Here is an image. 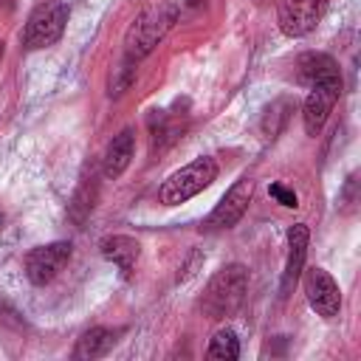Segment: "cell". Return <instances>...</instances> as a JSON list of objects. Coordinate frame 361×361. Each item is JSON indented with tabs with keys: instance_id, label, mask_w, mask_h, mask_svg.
<instances>
[{
	"instance_id": "obj_1",
	"label": "cell",
	"mask_w": 361,
	"mask_h": 361,
	"mask_svg": "<svg viewBox=\"0 0 361 361\" xmlns=\"http://www.w3.org/2000/svg\"><path fill=\"white\" fill-rule=\"evenodd\" d=\"M245 290H248V271H245L243 265L234 262V265L220 268V271L209 279V285H206V290H203V299H200L203 316H209V319H214V322L234 316L237 307H240L243 299H245Z\"/></svg>"
},
{
	"instance_id": "obj_2",
	"label": "cell",
	"mask_w": 361,
	"mask_h": 361,
	"mask_svg": "<svg viewBox=\"0 0 361 361\" xmlns=\"http://www.w3.org/2000/svg\"><path fill=\"white\" fill-rule=\"evenodd\" d=\"M178 20V3L166 0V3H158V6H149L127 31L124 37V54L130 62H138L144 59L164 37L166 31L175 25Z\"/></svg>"
},
{
	"instance_id": "obj_3",
	"label": "cell",
	"mask_w": 361,
	"mask_h": 361,
	"mask_svg": "<svg viewBox=\"0 0 361 361\" xmlns=\"http://www.w3.org/2000/svg\"><path fill=\"white\" fill-rule=\"evenodd\" d=\"M214 178H217V164H214V158H209V155L195 158L192 164L180 166L178 172H172V175L161 183L158 200H161L164 206H180V203H186L189 197L200 195L206 186H212Z\"/></svg>"
},
{
	"instance_id": "obj_4",
	"label": "cell",
	"mask_w": 361,
	"mask_h": 361,
	"mask_svg": "<svg viewBox=\"0 0 361 361\" xmlns=\"http://www.w3.org/2000/svg\"><path fill=\"white\" fill-rule=\"evenodd\" d=\"M65 23H68V6L62 3H48V6H39L31 17H28V25H25V45L28 48H45V45H54L62 31H65Z\"/></svg>"
},
{
	"instance_id": "obj_5",
	"label": "cell",
	"mask_w": 361,
	"mask_h": 361,
	"mask_svg": "<svg viewBox=\"0 0 361 361\" xmlns=\"http://www.w3.org/2000/svg\"><path fill=\"white\" fill-rule=\"evenodd\" d=\"M324 8L327 0H279L276 8L279 31L285 37H305L319 25Z\"/></svg>"
},
{
	"instance_id": "obj_6",
	"label": "cell",
	"mask_w": 361,
	"mask_h": 361,
	"mask_svg": "<svg viewBox=\"0 0 361 361\" xmlns=\"http://www.w3.org/2000/svg\"><path fill=\"white\" fill-rule=\"evenodd\" d=\"M338 96H341V76L324 79V82L310 87V93H307V99L302 104V121H305V133L307 135H316L324 127V121H327L333 104L338 102Z\"/></svg>"
},
{
	"instance_id": "obj_7",
	"label": "cell",
	"mask_w": 361,
	"mask_h": 361,
	"mask_svg": "<svg viewBox=\"0 0 361 361\" xmlns=\"http://www.w3.org/2000/svg\"><path fill=\"white\" fill-rule=\"evenodd\" d=\"M302 285H305L307 305H310L322 319L338 316V310H341V293H338L336 279H333L324 268H307L305 276H302Z\"/></svg>"
},
{
	"instance_id": "obj_8",
	"label": "cell",
	"mask_w": 361,
	"mask_h": 361,
	"mask_svg": "<svg viewBox=\"0 0 361 361\" xmlns=\"http://www.w3.org/2000/svg\"><path fill=\"white\" fill-rule=\"evenodd\" d=\"M71 259V243H48L25 254V276L31 285H48Z\"/></svg>"
},
{
	"instance_id": "obj_9",
	"label": "cell",
	"mask_w": 361,
	"mask_h": 361,
	"mask_svg": "<svg viewBox=\"0 0 361 361\" xmlns=\"http://www.w3.org/2000/svg\"><path fill=\"white\" fill-rule=\"evenodd\" d=\"M251 195H254V183H251L248 178H240V180L220 197V203L214 206V212L206 217L203 226H206L209 231L231 228L234 223L243 220V214H245V209H248V203H251Z\"/></svg>"
},
{
	"instance_id": "obj_10",
	"label": "cell",
	"mask_w": 361,
	"mask_h": 361,
	"mask_svg": "<svg viewBox=\"0 0 361 361\" xmlns=\"http://www.w3.org/2000/svg\"><path fill=\"white\" fill-rule=\"evenodd\" d=\"M307 240H310V234H307V226L305 223H296L288 231V259H285V274H282V296H288L290 288L302 276L305 257H307Z\"/></svg>"
},
{
	"instance_id": "obj_11",
	"label": "cell",
	"mask_w": 361,
	"mask_h": 361,
	"mask_svg": "<svg viewBox=\"0 0 361 361\" xmlns=\"http://www.w3.org/2000/svg\"><path fill=\"white\" fill-rule=\"evenodd\" d=\"M333 76H341V73H338L336 59L327 56V54L310 51V54H302L296 59V79H299V85L313 87V85H319L324 79H333Z\"/></svg>"
},
{
	"instance_id": "obj_12",
	"label": "cell",
	"mask_w": 361,
	"mask_h": 361,
	"mask_svg": "<svg viewBox=\"0 0 361 361\" xmlns=\"http://www.w3.org/2000/svg\"><path fill=\"white\" fill-rule=\"evenodd\" d=\"M133 149H135V130L124 127L118 135H113V141L104 152V178H118L130 166Z\"/></svg>"
},
{
	"instance_id": "obj_13",
	"label": "cell",
	"mask_w": 361,
	"mask_h": 361,
	"mask_svg": "<svg viewBox=\"0 0 361 361\" xmlns=\"http://www.w3.org/2000/svg\"><path fill=\"white\" fill-rule=\"evenodd\" d=\"M99 248H102V257H104L107 262H113L121 274H130L133 265H135V259H138V254H141L138 240H133V237H127V234L104 237Z\"/></svg>"
},
{
	"instance_id": "obj_14",
	"label": "cell",
	"mask_w": 361,
	"mask_h": 361,
	"mask_svg": "<svg viewBox=\"0 0 361 361\" xmlns=\"http://www.w3.org/2000/svg\"><path fill=\"white\" fill-rule=\"evenodd\" d=\"M116 344V333L107 327H90L87 333H82V338L76 341L73 355L76 358H99L104 355L110 347Z\"/></svg>"
},
{
	"instance_id": "obj_15",
	"label": "cell",
	"mask_w": 361,
	"mask_h": 361,
	"mask_svg": "<svg viewBox=\"0 0 361 361\" xmlns=\"http://www.w3.org/2000/svg\"><path fill=\"white\" fill-rule=\"evenodd\" d=\"M293 107H296V102H290V99H276V102L268 107L265 118H262V133H265L268 138L279 135V130L285 127V121H288V116L293 113Z\"/></svg>"
},
{
	"instance_id": "obj_16",
	"label": "cell",
	"mask_w": 361,
	"mask_h": 361,
	"mask_svg": "<svg viewBox=\"0 0 361 361\" xmlns=\"http://www.w3.org/2000/svg\"><path fill=\"white\" fill-rule=\"evenodd\" d=\"M206 355L209 358H217V361H234L240 355V341H237L234 330H217Z\"/></svg>"
},
{
	"instance_id": "obj_17",
	"label": "cell",
	"mask_w": 361,
	"mask_h": 361,
	"mask_svg": "<svg viewBox=\"0 0 361 361\" xmlns=\"http://www.w3.org/2000/svg\"><path fill=\"white\" fill-rule=\"evenodd\" d=\"M268 195H271L276 203L288 206V209H296V206H299V197H296V192H293V189H285L282 183H271V186H268Z\"/></svg>"
},
{
	"instance_id": "obj_18",
	"label": "cell",
	"mask_w": 361,
	"mask_h": 361,
	"mask_svg": "<svg viewBox=\"0 0 361 361\" xmlns=\"http://www.w3.org/2000/svg\"><path fill=\"white\" fill-rule=\"evenodd\" d=\"M3 51H6V48H3V39H0V59H3Z\"/></svg>"
}]
</instances>
